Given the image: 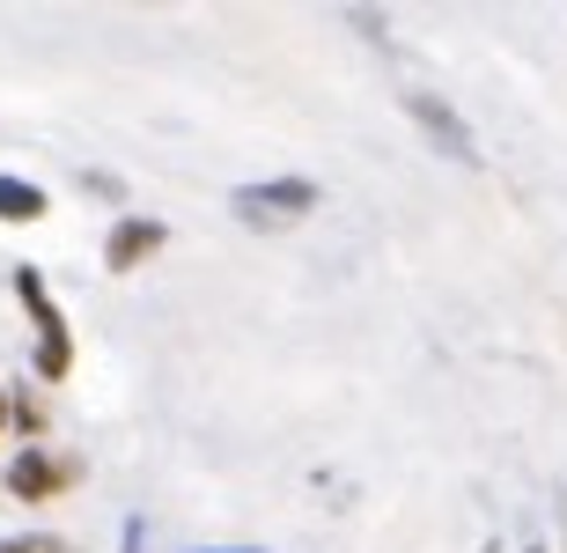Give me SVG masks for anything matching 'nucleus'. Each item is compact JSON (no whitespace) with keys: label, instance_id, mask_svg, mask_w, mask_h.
Returning <instances> with one entry per match:
<instances>
[{"label":"nucleus","instance_id":"obj_1","mask_svg":"<svg viewBox=\"0 0 567 553\" xmlns=\"http://www.w3.org/2000/svg\"><path fill=\"white\" fill-rule=\"evenodd\" d=\"M229 207H236V222H244V229L280 236V229H295V222L317 207V185H310V177H266V185H236Z\"/></svg>","mask_w":567,"mask_h":553},{"label":"nucleus","instance_id":"obj_2","mask_svg":"<svg viewBox=\"0 0 567 553\" xmlns=\"http://www.w3.org/2000/svg\"><path fill=\"white\" fill-rule=\"evenodd\" d=\"M16 296H22V310H30V332H38V377L60 383L66 369H74V332H66L60 303H52V288H44L38 266H22V274H16Z\"/></svg>","mask_w":567,"mask_h":553},{"label":"nucleus","instance_id":"obj_3","mask_svg":"<svg viewBox=\"0 0 567 553\" xmlns=\"http://www.w3.org/2000/svg\"><path fill=\"white\" fill-rule=\"evenodd\" d=\"M405 111L421 119V133H427V141H435L442 155H450V163H464V171L480 163V141L464 133V119H457V111H450V104H442L435 89H413V96H405Z\"/></svg>","mask_w":567,"mask_h":553},{"label":"nucleus","instance_id":"obj_4","mask_svg":"<svg viewBox=\"0 0 567 553\" xmlns=\"http://www.w3.org/2000/svg\"><path fill=\"white\" fill-rule=\"evenodd\" d=\"M66 480H74V465H66V458H44V450H22L16 465H8V494H22V502H44V494H60Z\"/></svg>","mask_w":567,"mask_h":553},{"label":"nucleus","instance_id":"obj_5","mask_svg":"<svg viewBox=\"0 0 567 553\" xmlns=\"http://www.w3.org/2000/svg\"><path fill=\"white\" fill-rule=\"evenodd\" d=\"M155 244H163V222H147V214H126V222L111 229V244H104V266H111V274H133V266H141Z\"/></svg>","mask_w":567,"mask_h":553},{"label":"nucleus","instance_id":"obj_6","mask_svg":"<svg viewBox=\"0 0 567 553\" xmlns=\"http://www.w3.org/2000/svg\"><path fill=\"white\" fill-rule=\"evenodd\" d=\"M44 214V192L22 185V177H0V222H38Z\"/></svg>","mask_w":567,"mask_h":553},{"label":"nucleus","instance_id":"obj_7","mask_svg":"<svg viewBox=\"0 0 567 553\" xmlns=\"http://www.w3.org/2000/svg\"><path fill=\"white\" fill-rule=\"evenodd\" d=\"M0 553H66L60 539H0Z\"/></svg>","mask_w":567,"mask_h":553},{"label":"nucleus","instance_id":"obj_8","mask_svg":"<svg viewBox=\"0 0 567 553\" xmlns=\"http://www.w3.org/2000/svg\"><path fill=\"white\" fill-rule=\"evenodd\" d=\"M185 553H266V546H185Z\"/></svg>","mask_w":567,"mask_h":553},{"label":"nucleus","instance_id":"obj_9","mask_svg":"<svg viewBox=\"0 0 567 553\" xmlns=\"http://www.w3.org/2000/svg\"><path fill=\"white\" fill-rule=\"evenodd\" d=\"M0 428H8V399H0Z\"/></svg>","mask_w":567,"mask_h":553},{"label":"nucleus","instance_id":"obj_10","mask_svg":"<svg viewBox=\"0 0 567 553\" xmlns=\"http://www.w3.org/2000/svg\"><path fill=\"white\" fill-rule=\"evenodd\" d=\"M524 553H546V546H538V539H530V546H524Z\"/></svg>","mask_w":567,"mask_h":553}]
</instances>
